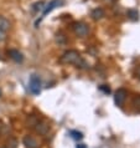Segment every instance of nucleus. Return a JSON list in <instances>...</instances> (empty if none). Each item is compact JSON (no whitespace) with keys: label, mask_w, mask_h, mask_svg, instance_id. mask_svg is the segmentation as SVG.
I'll return each mask as SVG.
<instances>
[{"label":"nucleus","mask_w":140,"mask_h":148,"mask_svg":"<svg viewBox=\"0 0 140 148\" xmlns=\"http://www.w3.org/2000/svg\"><path fill=\"white\" fill-rule=\"evenodd\" d=\"M35 126H36V127H35L36 131H37L40 134H45V133H46L47 131H48V128H50L46 122H37Z\"/></svg>","instance_id":"obj_8"},{"label":"nucleus","mask_w":140,"mask_h":148,"mask_svg":"<svg viewBox=\"0 0 140 148\" xmlns=\"http://www.w3.org/2000/svg\"><path fill=\"white\" fill-rule=\"evenodd\" d=\"M24 146L26 148H39V142L31 136H26L24 138Z\"/></svg>","instance_id":"obj_7"},{"label":"nucleus","mask_w":140,"mask_h":148,"mask_svg":"<svg viewBox=\"0 0 140 148\" xmlns=\"http://www.w3.org/2000/svg\"><path fill=\"white\" fill-rule=\"evenodd\" d=\"M0 96H1V90H0Z\"/></svg>","instance_id":"obj_17"},{"label":"nucleus","mask_w":140,"mask_h":148,"mask_svg":"<svg viewBox=\"0 0 140 148\" xmlns=\"http://www.w3.org/2000/svg\"><path fill=\"white\" fill-rule=\"evenodd\" d=\"M126 96H128V91L124 88H119L117 92L114 95V102L115 105L119 106V107H122L123 105H124V102L126 100Z\"/></svg>","instance_id":"obj_5"},{"label":"nucleus","mask_w":140,"mask_h":148,"mask_svg":"<svg viewBox=\"0 0 140 148\" xmlns=\"http://www.w3.org/2000/svg\"><path fill=\"white\" fill-rule=\"evenodd\" d=\"M4 39H5V32L0 31V41H3Z\"/></svg>","instance_id":"obj_15"},{"label":"nucleus","mask_w":140,"mask_h":148,"mask_svg":"<svg viewBox=\"0 0 140 148\" xmlns=\"http://www.w3.org/2000/svg\"><path fill=\"white\" fill-rule=\"evenodd\" d=\"M7 55L10 56V59H13L15 62H19L21 64L24 61V55L20 52L19 50H15V49H13V50H9L7 51Z\"/></svg>","instance_id":"obj_6"},{"label":"nucleus","mask_w":140,"mask_h":148,"mask_svg":"<svg viewBox=\"0 0 140 148\" xmlns=\"http://www.w3.org/2000/svg\"><path fill=\"white\" fill-rule=\"evenodd\" d=\"M133 103H134L135 107H140V95L134 98V102H133Z\"/></svg>","instance_id":"obj_13"},{"label":"nucleus","mask_w":140,"mask_h":148,"mask_svg":"<svg viewBox=\"0 0 140 148\" xmlns=\"http://www.w3.org/2000/svg\"><path fill=\"white\" fill-rule=\"evenodd\" d=\"M60 62L66 65H76L77 67L83 69L86 67V62L80 55V52L76 50H68L60 57Z\"/></svg>","instance_id":"obj_1"},{"label":"nucleus","mask_w":140,"mask_h":148,"mask_svg":"<svg viewBox=\"0 0 140 148\" xmlns=\"http://www.w3.org/2000/svg\"><path fill=\"white\" fill-rule=\"evenodd\" d=\"M29 88L34 95H39L41 92V79L37 75H31L29 81Z\"/></svg>","instance_id":"obj_3"},{"label":"nucleus","mask_w":140,"mask_h":148,"mask_svg":"<svg viewBox=\"0 0 140 148\" xmlns=\"http://www.w3.org/2000/svg\"><path fill=\"white\" fill-rule=\"evenodd\" d=\"M42 5H43V1L36 3V4H35V5H34V6H35V8H34V11H37V10H41V9H42V8H43Z\"/></svg>","instance_id":"obj_12"},{"label":"nucleus","mask_w":140,"mask_h":148,"mask_svg":"<svg viewBox=\"0 0 140 148\" xmlns=\"http://www.w3.org/2000/svg\"><path fill=\"white\" fill-rule=\"evenodd\" d=\"M129 15H133V16H130V18L135 20V19H138V15L139 14L137 13V11H134V10H129Z\"/></svg>","instance_id":"obj_14"},{"label":"nucleus","mask_w":140,"mask_h":148,"mask_svg":"<svg viewBox=\"0 0 140 148\" xmlns=\"http://www.w3.org/2000/svg\"><path fill=\"white\" fill-rule=\"evenodd\" d=\"M90 15H92V18H93L94 20H98V19H102L103 16H104V11H103L101 8H99V9H94Z\"/></svg>","instance_id":"obj_10"},{"label":"nucleus","mask_w":140,"mask_h":148,"mask_svg":"<svg viewBox=\"0 0 140 148\" xmlns=\"http://www.w3.org/2000/svg\"><path fill=\"white\" fill-rule=\"evenodd\" d=\"M61 4H62V0H51V1L48 3L46 6H45V9H43V11H42V15H41V18L37 20V21H36V25H39V24L45 18H46L47 14H50L52 10H55L56 8H58Z\"/></svg>","instance_id":"obj_2"},{"label":"nucleus","mask_w":140,"mask_h":148,"mask_svg":"<svg viewBox=\"0 0 140 148\" xmlns=\"http://www.w3.org/2000/svg\"><path fill=\"white\" fill-rule=\"evenodd\" d=\"M137 75H138V77L140 79V66H138V69H137Z\"/></svg>","instance_id":"obj_16"},{"label":"nucleus","mask_w":140,"mask_h":148,"mask_svg":"<svg viewBox=\"0 0 140 148\" xmlns=\"http://www.w3.org/2000/svg\"><path fill=\"white\" fill-rule=\"evenodd\" d=\"M71 134H72V137L75 138V139H82V138H83V134H82L81 132H76V131H72Z\"/></svg>","instance_id":"obj_11"},{"label":"nucleus","mask_w":140,"mask_h":148,"mask_svg":"<svg viewBox=\"0 0 140 148\" xmlns=\"http://www.w3.org/2000/svg\"><path fill=\"white\" fill-rule=\"evenodd\" d=\"M10 29V23H9V20H7L6 18H4V16H0V31H3V32H5L6 34V31Z\"/></svg>","instance_id":"obj_9"},{"label":"nucleus","mask_w":140,"mask_h":148,"mask_svg":"<svg viewBox=\"0 0 140 148\" xmlns=\"http://www.w3.org/2000/svg\"><path fill=\"white\" fill-rule=\"evenodd\" d=\"M72 29L75 31V34L81 36V38H84V36L88 35V26L86 25L84 23H73L72 24Z\"/></svg>","instance_id":"obj_4"}]
</instances>
